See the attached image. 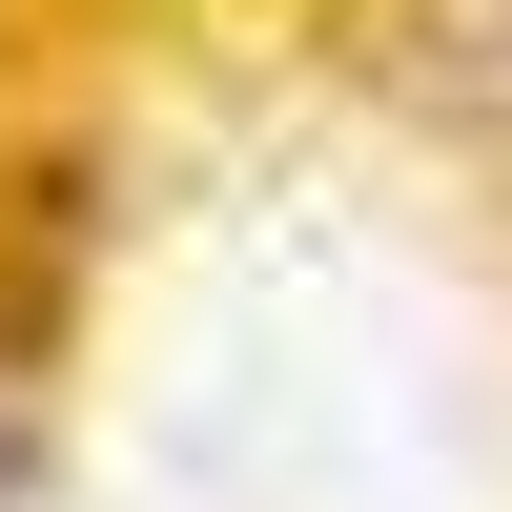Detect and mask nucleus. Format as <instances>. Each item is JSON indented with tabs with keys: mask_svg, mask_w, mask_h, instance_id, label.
I'll return each mask as SVG.
<instances>
[{
	"mask_svg": "<svg viewBox=\"0 0 512 512\" xmlns=\"http://www.w3.org/2000/svg\"><path fill=\"white\" fill-rule=\"evenodd\" d=\"M21 431H41V410H21V349H0V512H21Z\"/></svg>",
	"mask_w": 512,
	"mask_h": 512,
	"instance_id": "1",
	"label": "nucleus"
}]
</instances>
